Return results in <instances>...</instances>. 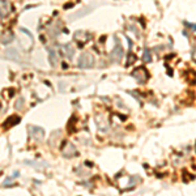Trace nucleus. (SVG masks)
Wrapping results in <instances>:
<instances>
[{"label":"nucleus","instance_id":"4","mask_svg":"<svg viewBox=\"0 0 196 196\" xmlns=\"http://www.w3.org/2000/svg\"><path fill=\"white\" fill-rule=\"evenodd\" d=\"M63 50L67 52V56L69 58V59H72V55H73V50L71 48V45H64L63 46Z\"/></svg>","mask_w":196,"mask_h":196},{"label":"nucleus","instance_id":"2","mask_svg":"<svg viewBox=\"0 0 196 196\" xmlns=\"http://www.w3.org/2000/svg\"><path fill=\"white\" fill-rule=\"evenodd\" d=\"M111 55L115 58L118 62L122 59V56H123V48H122V46H120V43H119V42H118V45L115 46V48H114V51H112Z\"/></svg>","mask_w":196,"mask_h":196},{"label":"nucleus","instance_id":"1","mask_svg":"<svg viewBox=\"0 0 196 196\" xmlns=\"http://www.w3.org/2000/svg\"><path fill=\"white\" fill-rule=\"evenodd\" d=\"M94 64V58L90 54H83L79 59V67L80 68H90Z\"/></svg>","mask_w":196,"mask_h":196},{"label":"nucleus","instance_id":"5","mask_svg":"<svg viewBox=\"0 0 196 196\" xmlns=\"http://www.w3.org/2000/svg\"><path fill=\"white\" fill-rule=\"evenodd\" d=\"M144 60H145V62L150 60V54H148V50H145V54H144Z\"/></svg>","mask_w":196,"mask_h":196},{"label":"nucleus","instance_id":"3","mask_svg":"<svg viewBox=\"0 0 196 196\" xmlns=\"http://www.w3.org/2000/svg\"><path fill=\"white\" fill-rule=\"evenodd\" d=\"M48 52H50V63L51 65H55L56 64V54L54 50H51V48H48Z\"/></svg>","mask_w":196,"mask_h":196}]
</instances>
